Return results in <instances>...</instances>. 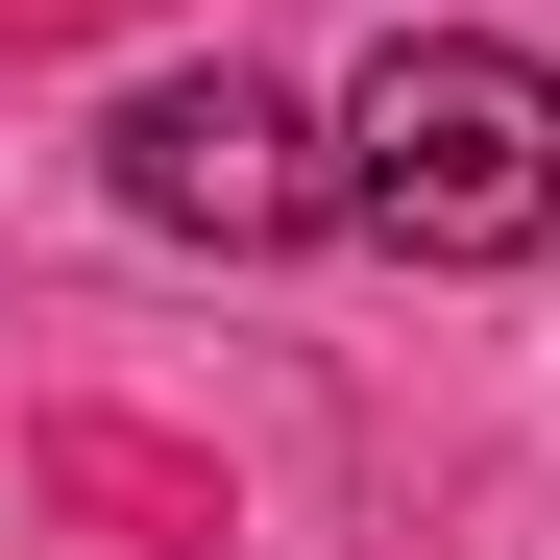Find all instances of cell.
Segmentation results:
<instances>
[{"label":"cell","mask_w":560,"mask_h":560,"mask_svg":"<svg viewBox=\"0 0 560 560\" xmlns=\"http://www.w3.org/2000/svg\"><path fill=\"white\" fill-rule=\"evenodd\" d=\"M341 220L390 268H536L560 244V73L488 49V25H415L341 98Z\"/></svg>","instance_id":"obj_1"},{"label":"cell","mask_w":560,"mask_h":560,"mask_svg":"<svg viewBox=\"0 0 560 560\" xmlns=\"http://www.w3.org/2000/svg\"><path fill=\"white\" fill-rule=\"evenodd\" d=\"M122 220L293 244V220H341V122H293L268 73H147V98H122Z\"/></svg>","instance_id":"obj_2"}]
</instances>
